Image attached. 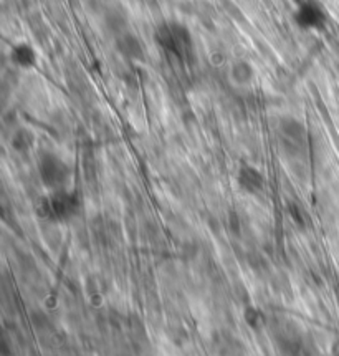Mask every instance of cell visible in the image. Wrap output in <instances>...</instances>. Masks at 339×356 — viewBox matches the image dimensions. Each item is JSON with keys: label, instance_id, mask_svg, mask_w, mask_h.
Listing matches in <instances>:
<instances>
[{"label": "cell", "instance_id": "cell-5", "mask_svg": "<svg viewBox=\"0 0 339 356\" xmlns=\"http://www.w3.org/2000/svg\"><path fill=\"white\" fill-rule=\"evenodd\" d=\"M227 78L237 90H249L258 80V72L249 58H235L227 65Z\"/></svg>", "mask_w": 339, "mask_h": 356}, {"label": "cell", "instance_id": "cell-7", "mask_svg": "<svg viewBox=\"0 0 339 356\" xmlns=\"http://www.w3.org/2000/svg\"><path fill=\"white\" fill-rule=\"evenodd\" d=\"M237 184L242 193L250 194V196H256L265 189L267 186V177L262 172V169L256 168L255 164L243 163L240 164L237 171Z\"/></svg>", "mask_w": 339, "mask_h": 356}, {"label": "cell", "instance_id": "cell-3", "mask_svg": "<svg viewBox=\"0 0 339 356\" xmlns=\"http://www.w3.org/2000/svg\"><path fill=\"white\" fill-rule=\"evenodd\" d=\"M42 216L53 220H68L80 209V199L75 193L67 189L50 191L49 197L42 202Z\"/></svg>", "mask_w": 339, "mask_h": 356}, {"label": "cell", "instance_id": "cell-9", "mask_svg": "<svg viewBox=\"0 0 339 356\" xmlns=\"http://www.w3.org/2000/svg\"><path fill=\"white\" fill-rule=\"evenodd\" d=\"M280 133L283 141L288 146L303 147L306 143V128L301 121L297 118H285L280 121Z\"/></svg>", "mask_w": 339, "mask_h": 356}, {"label": "cell", "instance_id": "cell-6", "mask_svg": "<svg viewBox=\"0 0 339 356\" xmlns=\"http://www.w3.org/2000/svg\"><path fill=\"white\" fill-rule=\"evenodd\" d=\"M7 56L8 62L12 63V67H15L17 70L22 72L33 70L38 65V51L32 43L27 40H17L12 43Z\"/></svg>", "mask_w": 339, "mask_h": 356}, {"label": "cell", "instance_id": "cell-2", "mask_svg": "<svg viewBox=\"0 0 339 356\" xmlns=\"http://www.w3.org/2000/svg\"><path fill=\"white\" fill-rule=\"evenodd\" d=\"M37 171L43 184L50 191L67 189L69 177H72V168L58 154L45 151L38 156Z\"/></svg>", "mask_w": 339, "mask_h": 356}, {"label": "cell", "instance_id": "cell-10", "mask_svg": "<svg viewBox=\"0 0 339 356\" xmlns=\"http://www.w3.org/2000/svg\"><path fill=\"white\" fill-rule=\"evenodd\" d=\"M37 145V134L33 133V129L27 128V126H19L15 128L10 134V147L12 151L19 154L30 153Z\"/></svg>", "mask_w": 339, "mask_h": 356}, {"label": "cell", "instance_id": "cell-1", "mask_svg": "<svg viewBox=\"0 0 339 356\" xmlns=\"http://www.w3.org/2000/svg\"><path fill=\"white\" fill-rule=\"evenodd\" d=\"M154 42L158 43L166 54L174 56L189 55L190 50L194 49V38L190 30L181 22H163L154 30Z\"/></svg>", "mask_w": 339, "mask_h": 356}, {"label": "cell", "instance_id": "cell-4", "mask_svg": "<svg viewBox=\"0 0 339 356\" xmlns=\"http://www.w3.org/2000/svg\"><path fill=\"white\" fill-rule=\"evenodd\" d=\"M291 19H293L295 27L301 32H318L326 27V22H328L324 8L316 0H299Z\"/></svg>", "mask_w": 339, "mask_h": 356}, {"label": "cell", "instance_id": "cell-8", "mask_svg": "<svg viewBox=\"0 0 339 356\" xmlns=\"http://www.w3.org/2000/svg\"><path fill=\"white\" fill-rule=\"evenodd\" d=\"M115 49L129 62H141L146 55L144 43L133 32H119L115 40Z\"/></svg>", "mask_w": 339, "mask_h": 356}]
</instances>
